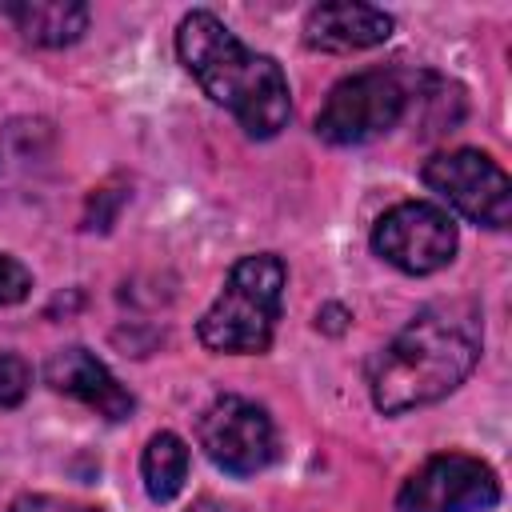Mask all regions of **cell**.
<instances>
[{
  "label": "cell",
  "mask_w": 512,
  "mask_h": 512,
  "mask_svg": "<svg viewBox=\"0 0 512 512\" xmlns=\"http://www.w3.org/2000/svg\"><path fill=\"white\" fill-rule=\"evenodd\" d=\"M200 448L228 476H256L276 456L272 416L244 396H216L200 416Z\"/></svg>",
  "instance_id": "cell-8"
},
{
  "label": "cell",
  "mask_w": 512,
  "mask_h": 512,
  "mask_svg": "<svg viewBox=\"0 0 512 512\" xmlns=\"http://www.w3.org/2000/svg\"><path fill=\"white\" fill-rule=\"evenodd\" d=\"M188 512H224V508H220L216 500H196V504H192Z\"/></svg>",
  "instance_id": "cell-16"
},
{
  "label": "cell",
  "mask_w": 512,
  "mask_h": 512,
  "mask_svg": "<svg viewBox=\"0 0 512 512\" xmlns=\"http://www.w3.org/2000/svg\"><path fill=\"white\" fill-rule=\"evenodd\" d=\"M176 52L192 80L216 104H224L248 136L268 140L288 124L292 88L284 68L272 56L252 52L220 16L204 8L188 12L176 28Z\"/></svg>",
  "instance_id": "cell-2"
},
{
  "label": "cell",
  "mask_w": 512,
  "mask_h": 512,
  "mask_svg": "<svg viewBox=\"0 0 512 512\" xmlns=\"http://www.w3.org/2000/svg\"><path fill=\"white\" fill-rule=\"evenodd\" d=\"M4 16L16 24V32L28 44L40 48L76 44L88 28V4L76 0H20V4H4Z\"/></svg>",
  "instance_id": "cell-11"
},
{
  "label": "cell",
  "mask_w": 512,
  "mask_h": 512,
  "mask_svg": "<svg viewBox=\"0 0 512 512\" xmlns=\"http://www.w3.org/2000/svg\"><path fill=\"white\" fill-rule=\"evenodd\" d=\"M456 220L428 200L388 208L372 228V252L408 276H432L456 256Z\"/></svg>",
  "instance_id": "cell-5"
},
{
  "label": "cell",
  "mask_w": 512,
  "mask_h": 512,
  "mask_svg": "<svg viewBox=\"0 0 512 512\" xmlns=\"http://www.w3.org/2000/svg\"><path fill=\"white\" fill-rule=\"evenodd\" d=\"M500 500V480L492 464L464 452L428 456L400 488V512H488Z\"/></svg>",
  "instance_id": "cell-7"
},
{
  "label": "cell",
  "mask_w": 512,
  "mask_h": 512,
  "mask_svg": "<svg viewBox=\"0 0 512 512\" xmlns=\"http://www.w3.org/2000/svg\"><path fill=\"white\" fill-rule=\"evenodd\" d=\"M28 292H32V272L16 256L0 252V304H20Z\"/></svg>",
  "instance_id": "cell-14"
},
{
  "label": "cell",
  "mask_w": 512,
  "mask_h": 512,
  "mask_svg": "<svg viewBox=\"0 0 512 512\" xmlns=\"http://www.w3.org/2000/svg\"><path fill=\"white\" fill-rule=\"evenodd\" d=\"M284 260L276 252H256L232 264L220 296L196 324V336L208 352L256 356L268 352L276 336V320L284 308Z\"/></svg>",
  "instance_id": "cell-3"
},
{
  "label": "cell",
  "mask_w": 512,
  "mask_h": 512,
  "mask_svg": "<svg viewBox=\"0 0 512 512\" xmlns=\"http://www.w3.org/2000/svg\"><path fill=\"white\" fill-rule=\"evenodd\" d=\"M28 388H32V368H28V360L16 356V352H0V408L24 404Z\"/></svg>",
  "instance_id": "cell-13"
},
{
  "label": "cell",
  "mask_w": 512,
  "mask_h": 512,
  "mask_svg": "<svg viewBox=\"0 0 512 512\" xmlns=\"http://www.w3.org/2000/svg\"><path fill=\"white\" fill-rule=\"evenodd\" d=\"M392 36V16L372 4L332 0L316 4L304 20V44L320 52H364Z\"/></svg>",
  "instance_id": "cell-10"
},
{
  "label": "cell",
  "mask_w": 512,
  "mask_h": 512,
  "mask_svg": "<svg viewBox=\"0 0 512 512\" xmlns=\"http://www.w3.org/2000/svg\"><path fill=\"white\" fill-rule=\"evenodd\" d=\"M484 348V316L476 300L424 304L372 360L368 392L384 416H400L456 392Z\"/></svg>",
  "instance_id": "cell-1"
},
{
  "label": "cell",
  "mask_w": 512,
  "mask_h": 512,
  "mask_svg": "<svg viewBox=\"0 0 512 512\" xmlns=\"http://www.w3.org/2000/svg\"><path fill=\"white\" fill-rule=\"evenodd\" d=\"M416 80L420 76L396 68H368L344 76L340 84H332L324 108L316 112V136L328 144H368L392 132L416 96Z\"/></svg>",
  "instance_id": "cell-4"
},
{
  "label": "cell",
  "mask_w": 512,
  "mask_h": 512,
  "mask_svg": "<svg viewBox=\"0 0 512 512\" xmlns=\"http://www.w3.org/2000/svg\"><path fill=\"white\" fill-rule=\"evenodd\" d=\"M44 380L52 392L60 396H72L80 404H88L92 412H100L104 420H124L132 416L136 400L132 392L108 372L104 360H96L88 348L80 344H68V348H56L44 364Z\"/></svg>",
  "instance_id": "cell-9"
},
{
  "label": "cell",
  "mask_w": 512,
  "mask_h": 512,
  "mask_svg": "<svg viewBox=\"0 0 512 512\" xmlns=\"http://www.w3.org/2000/svg\"><path fill=\"white\" fill-rule=\"evenodd\" d=\"M420 176L464 220L484 224V228H508V220H512V184H508L504 168L492 156H484L476 148L440 152L424 164Z\"/></svg>",
  "instance_id": "cell-6"
},
{
  "label": "cell",
  "mask_w": 512,
  "mask_h": 512,
  "mask_svg": "<svg viewBox=\"0 0 512 512\" xmlns=\"http://www.w3.org/2000/svg\"><path fill=\"white\" fill-rule=\"evenodd\" d=\"M140 476H144V492L156 504H168L184 488V480H188V444L176 432H156L144 444Z\"/></svg>",
  "instance_id": "cell-12"
},
{
  "label": "cell",
  "mask_w": 512,
  "mask_h": 512,
  "mask_svg": "<svg viewBox=\"0 0 512 512\" xmlns=\"http://www.w3.org/2000/svg\"><path fill=\"white\" fill-rule=\"evenodd\" d=\"M8 512H96L80 500H68V496H48V492H28V496H16Z\"/></svg>",
  "instance_id": "cell-15"
}]
</instances>
